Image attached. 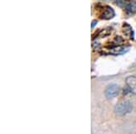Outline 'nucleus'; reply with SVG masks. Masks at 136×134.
<instances>
[{
  "mask_svg": "<svg viewBox=\"0 0 136 134\" xmlns=\"http://www.w3.org/2000/svg\"><path fill=\"white\" fill-rule=\"evenodd\" d=\"M133 109V103L130 101H122L114 107V112L117 116H124L131 112Z\"/></svg>",
  "mask_w": 136,
  "mask_h": 134,
  "instance_id": "obj_1",
  "label": "nucleus"
},
{
  "mask_svg": "<svg viewBox=\"0 0 136 134\" xmlns=\"http://www.w3.org/2000/svg\"><path fill=\"white\" fill-rule=\"evenodd\" d=\"M119 92H120V86H119L118 84H111L105 88L104 95H105V97L107 99L111 100V99L115 98V97L118 95Z\"/></svg>",
  "mask_w": 136,
  "mask_h": 134,
  "instance_id": "obj_2",
  "label": "nucleus"
},
{
  "mask_svg": "<svg viewBox=\"0 0 136 134\" xmlns=\"http://www.w3.org/2000/svg\"><path fill=\"white\" fill-rule=\"evenodd\" d=\"M126 84L130 92L136 95V76H128L126 78Z\"/></svg>",
  "mask_w": 136,
  "mask_h": 134,
  "instance_id": "obj_3",
  "label": "nucleus"
},
{
  "mask_svg": "<svg viewBox=\"0 0 136 134\" xmlns=\"http://www.w3.org/2000/svg\"><path fill=\"white\" fill-rule=\"evenodd\" d=\"M102 18H104V19H111V18H113V17H114V11H113V9L112 8V7H106L105 8H104V12H103L102 14Z\"/></svg>",
  "mask_w": 136,
  "mask_h": 134,
  "instance_id": "obj_4",
  "label": "nucleus"
},
{
  "mask_svg": "<svg viewBox=\"0 0 136 134\" xmlns=\"http://www.w3.org/2000/svg\"><path fill=\"white\" fill-rule=\"evenodd\" d=\"M126 8L131 12H135L136 11V2H132L126 5Z\"/></svg>",
  "mask_w": 136,
  "mask_h": 134,
  "instance_id": "obj_5",
  "label": "nucleus"
},
{
  "mask_svg": "<svg viewBox=\"0 0 136 134\" xmlns=\"http://www.w3.org/2000/svg\"><path fill=\"white\" fill-rule=\"evenodd\" d=\"M117 5H119L120 7H123L124 4H123V0H117Z\"/></svg>",
  "mask_w": 136,
  "mask_h": 134,
  "instance_id": "obj_6",
  "label": "nucleus"
},
{
  "mask_svg": "<svg viewBox=\"0 0 136 134\" xmlns=\"http://www.w3.org/2000/svg\"><path fill=\"white\" fill-rule=\"evenodd\" d=\"M95 24H97V21H96V20H94V21L92 22V29L95 26Z\"/></svg>",
  "mask_w": 136,
  "mask_h": 134,
  "instance_id": "obj_7",
  "label": "nucleus"
}]
</instances>
